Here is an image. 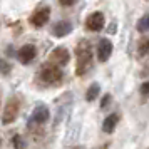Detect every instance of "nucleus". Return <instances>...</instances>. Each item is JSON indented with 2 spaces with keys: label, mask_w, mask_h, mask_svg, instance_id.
<instances>
[{
  "label": "nucleus",
  "mask_w": 149,
  "mask_h": 149,
  "mask_svg": "<svg viewBox=\"0 0 149 149\" xmlns=\"http://www.w3.org/2000/svg\"><path fill=\"white\" fill-rule=\"evenodd\" d=\"M75 54H77V75H84L92 65V52H91L89 42H79V45L75 49Z\"/></svg>",
  "instance_id": "nucleus-1"
},
{
  "label": "nucleus",
  "mask_w": 149,
  "mask_h": 149,
  "mask_svg": "<svg viewBox=\"0 0 149 149\" xmlns=\"http://www.w3.org/2000/svg\"><path fill=\"white\" fill-rule=\"evenodd\" d=\"M99 91H101V89H99V86H97V84H92V86L87 89V94H86L87 101H91V102L95 101V99H97V95H99Z\"/></svg>",
  "instance_id": "nucleus-12"
},
{
  "label": "nucleus",
  "mask_w": 149,
  "mask_h": 149,
  "mask_svg": "<svg viewBox=\"0 0 149 149\" xmlns=\"http://www.w3.org/2000/svg\"><path fill=\"white\" fill-rule=\"evenodd\" d=\"M104 24H106L104 15H102L101 12H94V14H91L87 17L86 27H87V30H91V32H97V30H101V29L104 27Z\"/></svg>",
  "instance_id": "nucleus-3"
},
{
  "label": "nucleus",
  "mask_w": 149,
  "mask_h": 149,
  "mask_svg": "<svg viewBox=\"0 0 149 149\" xmlns=\"http://www.w3.org/2000/svg\"><path fill=\"white\" fill-rule=\"evenodd\" d=\"M148 87H149L148 82H144V84H142V87H141V94L144 95V97H148Z\"/></svg>",
  "instance_id": "nucleus-16"
},
{
  "label": "nucleus",
  "mask_w": 149,
  "mask_h": 149,
  "mask_svg": "<svg viewBox=\"0 0 149 149\" xmlns=\"http://www.w3.org/2000/svg\"><path fill=\"white\" fill-rule=\"evenodd\" d=\"M62 70L59 65H45L42 67V72H40V77L44 82L47 84H57V82L62 79Z\"/></svg>",
  "instance_id": "nucleus-2"
},
{
  "label": "nucleus",
  "mask_w": 149,
  "mask_h": 149,
  "mask_svg": "<svg viewBox=\"0 0 149 149\" xmlns=\"http://www.w3.org/2000/svg\"><path fill=\"white\" fill-rule=\"evenodd\" d=\"M35 54H37V50H35L34 45H24V47L17 52V57H19V61L22 64H30V62L34 61Z\"/></svg>",
  "instance_id": "nucleus-7"
},
{
  "label": "nucleus",
  "mask_w": 149,
  "mask_h": 149,
  "mask_svg": "<svg viewBox=\"0 0 149 149\" xmlns=\"http://www.w3.org/2000/svg\"><path fill=\"white\" fill-rule=\"evenodd\" d=\"M17 112H19V102L17 101H10L7 104V107L3 111V117H2V122L3 124H8V122L15 121L17 117Z\"/></svg>",
  "instance_id": "nucleus-6"
},
{
  "label": "nucleus",
  "mask_w": 149,
  "mask_h": 149,
  "mask_svg": "<svg viewBox=\"0 0 149 149\" xmlns=\"http://www.w3.org/2000/svg\"><path fill=\"white\" fill-rule=\"evenodd\" d=\"M70 30H72V25L69 22H57L52 27V35L54 37H65Z\"/></svg>",
  "instance_id": "nucleus-8"
},
{
  "label": "nucleus",
  "mask_w": 149,
  "mask_h": 149,
  "mask_svg": "<svg viewBox=\"0 0 149 149\" xmlns=\"http://www.w3.org/2000/svg\"><path fill=\"white\" fill-rule=\"evenodd\" d=\"M61 2V5H64V7H69V5H72L75 0H59Z\"/></svg>",
  "instance_id": "nucleus-18"
},
{
  "label": "nucleus",
  "mask_w": 149,
  "mask_h": 149,
  "mask_svg": "<svg viewBox=\"0 0 149 149\" xmlns=\"http://www.w3.org/2000/svg\"><path fill=\"white\" fill-rule=\"evenodd\" d=\"M137 30H141V32H146L148 30V15H144L141 20L137 22Z\"/></svg>",
  "instance_id": "nucleus-15"
},
{
  "label": "nucleus",
  "mask_w": 149,
  "mask_h": 149,
  "mask_svg": "<svg viewBox=\"0 0 149 149\" xmlns=\"http://www.w3.org/2000/svg\"><path fill=\"white\" fill-rule=\"evenodd\" d=\"M10 64H8L7 61H3V59H0V74H5L7 75L8 72H10Z\"/></svg>",
  "instance_id": "nucleus-14"
},
{
  "label": "nucleus",
  "mask_w": 149,
  "mask_h": 149,
  "mask_svg": "<svg viewBox=\"0 0 149 149\" xmlns=\"http://www.w3.org/2000/svg\"><path fill=\"white\" fill-rule=\"evenodd\" d=\"M49 17H50V8L44 7V8H39V10L30 17V22H32V25H35V27H44L49 22Z\"/></svg>",
  "instance_id": "nucleus-4"
},
{
  "label": "nucleus",
  "mask_w": 149,
  "mask_h": 149,
  "mask_svg": "<svg viewBox=\"0 0 149 149\" xmlns=\"http://www.w3.org/2000/svg\"><path fill=\"white\" fill-rule=\"evenodd\" d=\"M69 52L65 50V49H62V47H59V49H55L54 52H52V59H54L55 62H57V65H65L69 62Z\"/></svg>",
  "instance_id": "nucleus-9"
},
{
  "label": "nucleus",
  "mask_w": 149,
  "mask_h": 149,
  "mask_svg": "<svg viewBox=\"0 0 149 149\" xmlns=\"http://www.w3.org/2000/svg\"><path fill=\"white\" fill-rule=\"evenodd\" d=\"M117 122H119V116L117 114H111L107 119L104 121V124H102V131L107 132V134L109 132H112V131L116 129V124H117Z\"/></svg>",
  "instance_id": "nucleus-11"
},
{
  "label": "nucleus",
  "mask_w": 149,
  "mask_h": 149,
  "mask_svg": "<svg viewBox=\"0 0 149 149\" xmlns=\"http://www.w3.org/2000/svg\"><path fill=\"white\" fill-rule=\"evenodd\" d=\"M111 54H112V44H111V40L102 39L99 42V45H97V57H99V61L106 62L111 57Z\"/></svg>",
  "instance_id": "nucleus-5"
},
{
  "label": "nucleus",
  "mask_w": 149,
  "mask_h": 149,
  "mask_svg": "<svg viewBox=\"0 0 149 149\" xmlns=\"http://www.w3.org/2000/svg\"><path fill=\"white\" fill-rule=\"evenodd\" d=\"M14 146H19V148H24L25 144H24V142L20 141V137H19V136H15V137H14Z\"/></svg>",
  "instance_id": "nucleus-17"
},
{
  "label": "nucleus",
  "mask_w": 149,
  "mask_h": 149,
  "mask_svg": "<svg viewBox=\"0 0 149 149\" xmlns=\"http://www.w3.org/2000/svg\"><path fill=\"white\" fill-rule=\"evenodd\" d=\"M137 54L141 55V57H144V55L148 54V39H142L139 42V52Z\"/></svg>",
  "instance_id": "nucleus-13"
},
{
  "label": "nucleus",
  "mask_w": 149,
  "mask_h": 149,
  "mask_svg": "<svg viewBox=\"0 0 149 149\" xmlns=\"http://www.w3.org/2000/svg\"><path fill=\"white\" fill-rule=\"evenodd\" d=\"M49 119V109L45 106H37L32 114V122H45Z\"/></svg>",
  "instance_id": "nucleus-10"
}]
</instances>
